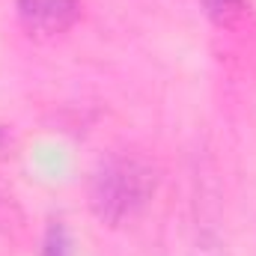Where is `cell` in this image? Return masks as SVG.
<instances>
[{
  "label": "cell",
  "instance_id": "cell-1",
  "mask_svg": "<svg viewBox=\"0 0 256 256\" xmlns=\"http://www.w3.org/2000/svg\"><path fill=\"white\" fill-rule=\"evenodd\" d=\"M152 194H155V173L149 164L131 155H110L96 167L86 196L92 214L102 224L120 226L149 206Z\"/></svg>",
  "mask_w": 256,
  "mask_h": 256
},
{
  "label": "cell",
  "instance_id": "cell-2",
  "mask_svg": "<svg viewBox=\"0 0 256 256\" xmlns=\"http://www.w3.org/2000/svg\"><path fill=\"white\" fill-rule=\"evenodd\" d=\"M15 9L30 33L54 36L74 24L80 3L78 0H15Z\"/></svg>",
  "mask_w": 256,
  "mask_h": 256
},
{
  "label": "cell",
  "instance_id": "cell-3",
  "mask_svg": "<svg viewBox=\"0 0 256 256\" xmlns=\"http://www.w3.org/2000/svg\"><path fill=\"white\" fill-rule=\"evenodd\" d=\"M42 256H74V242L63 220H51L42 238Z\"/></svg>",
  "mask_w": 256,
  "mask_h": 256
},
{
  "label": "cell",
  "instance_id": "cell-4",
  "mask_svg": "<svg viewBox=\"0 0 256 256\" xmlns=\"http://www.w3.org/2000/svg\"><path fill=\"white\" fill-rule=\"evenodd\" d=\"M202 6H206V12L212 18H226L238 6V0H202Z\"/></svg>",
  "mask_w": 256,
  "mask_h": 256
}]
</instances>
